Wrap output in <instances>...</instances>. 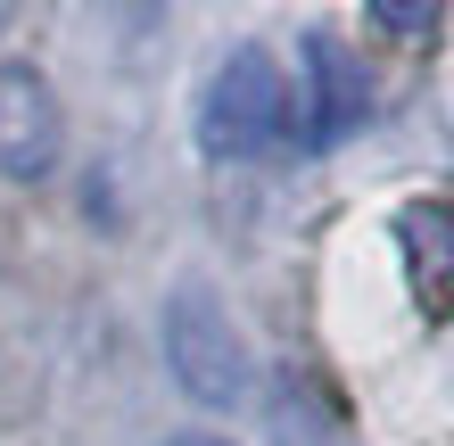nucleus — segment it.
I'll return each mask as SVG.
<instances>
[{
  "instance_id": "nucleus-1",
  "label": "nucleus",
  "mask_w": 454,
  "mask_h": 446,
  "mask_svg": "<svg viewBox=\"0 0 454 446\" xmlns=\"http://www.w3.org/2000/svg\"><path fill=\"white\" fill-rule=\"evenodd\" d=\"M166 372L174 388L191 405L207 413H231V405H248V388H256V356H248V339H239L231 323V306L207 290V281H182V290L166 298Z\"/></svg>"
},
{
  "instance_id": "nucleus-7",
  "label": "nucleus",
  "mask_w": 454,
  "mask_h": 446,
  "mask_svg": "<svg viewBox=\"0 0 454 446\" xmlns=\"http://www.w3.org/2000/svg\"><path fill=\"white\" fill-rule=\"evenodd\" d=\"M166 446H231V438H215V430H174Z\"/></svg>"
},
{
  "instance_id": "nucleus-3",
  "label": "nucleus",
  "mask_w": 454,
  "mask_h": 446,
  "mask_svg": "<svg viewBox=\"0 0 454 446\" xmlns=\"http://www.w3.org/2000/svg\"><path fill=\"white\" fill-rule=\"evenodd\" d=\"M67 157V116L42 67L0 59V174L9 182H50Z\"/></svg>"
},
{
  "instance_id": "nucleus-6",
  "label": "nucleus",
  "mask_w": 454,
  "mask_h": 446,
  "mask_svg": "<svg viewBox=\"0 0 454 446\" xmlns=\"http://www.w3.org/2000/svg\"><path fill=\"white\" fill-rule=\"evenodd\" d=\"M438 17L446 9H396V0H372V25H380V34H438Z\"/></svg>"
},
{
  "instance_id": "nucleus-5",
  "label": "nucleus",
  "mask_w": 454,
  "mask_h": 446,
  "mask_svg": "<svg viewBox=\"0 0 454 446\" xmlns=\"http://www.w3.org/2000/svg\"><path fill=\"white\" fill-rule=\"evenodd\" d=\"M396 240H405V265H413V290L430 314L454 306V207L446 199H413L396 215Z\"/></svg>"
},
{
  "instance_id": "nucleus-2",
  "label": "nucleus",
  "mask_w": 454,
  "mask_h": 446,
  "mask_svg": "<svg viewBox=\"0 0 454 446\" xmlns=\"http://www.w3.org/2000/svg\"><path fill=\"white\" fill-rule=\"evenodd\" d=\"M289 108H298V91H289L281 59L264 42H231L223 67L207 74V99H199V149L207 157H264L281 133H289Z\"/></svg>"
},
{
  "instance_id": "nucleus-4",
  "label": "nucleus",
  "mask_w": 454,
  "mask_h": 446,
  "mask_svg": "<svg viewBox=\"0 0 454 446\" xmlns=\"http://www.w3.org/2000/svg\"><path fill=\"white\" fill-rule=\"evenodd\" d=\"M306 141L314 149H339L356 124L372 116V83H364V67H356V50H347L339 34H306Z\"/></svg>"
}]
</instances>
